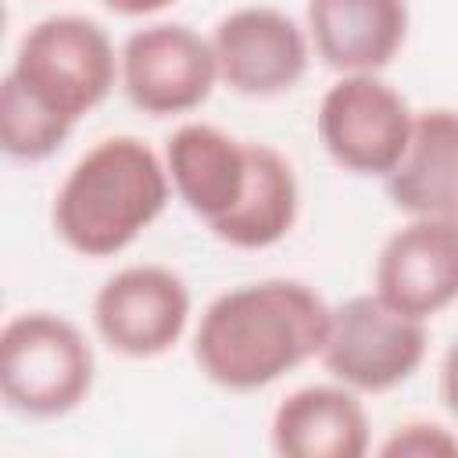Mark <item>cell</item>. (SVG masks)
Returning a JSON list of instances; mask_svg holds the SVG:
<instances>
[{"mask_svg":"<svg viewBox=\"0 0 458 458\" xmlns=\"http://www.w3.org/2000/svg\"><path fill=\"white\" fill-rule=\"evenodd\" d=\"M326 297L286 276L222 290L197 318L193 365L229 394H254L322 354Z\"/></svg>","mask_w":458,"mask_h":458,"instance_id":"obj_1","label":"cell"},{"mask_svg":"<svg viewBox=\"0 0 458 458\" xmlns=\"http://www.w3.org/2000/svg\"><path fill=\"white\" fill-rule=\"evenodd\" d=\"M172 197L165 157L150 143L129 132L104 136L54 190L50 229L79 258H114L165 215Z\"/></svg>","mask_w":458,"mask_h":458,"instance_id":"obj_2","label":"cell"},{"mask_svg":"<svg viewBox=\"0 0 458 458\" xmlns=\"http://www.w3.org/2000/svg\"><path fill=\"white\" fill-rule=\"evenodd\" d=\"M97 358L86 333L47 308L18 311L0 329V397L21 419H64L93 390Z\"/></svg>","mask_w":458,"mask_h":458,"instance_id":"obj_3","label":"cell"},{"mask_svg":"<svg viewBox=\"0 0 458 458\" xmlns=\"http://www.w3.org/2000/svg\"><path fill=\"white\" fill-rule=\"evenodd\" d=\"M7 79L50 114L79 125L118 86V50L93 18L47 14L18 39Z\"/></svg>","mask_w":458,"mask_h":458,"instance_id":"obj_4","label":"cell"},{"mask_svg":"<svg viewBox=\"0 0 458 458\" xmlns=\"http://www.w3.org/2000/svg\"><path fill=\"white\" fill-rule=\"evenodd\" d=\"M426 351V322L397 311L376 290H369L329 308V329L318 361L329 379L358 390L361 397H376L404 386L422 369Z\"/></svg>","mask_w":458,"mask_h":458,"instance_id":"obj_5","label":"cell"},{"mask_svg":"<svg viewBox=\"0 0 458 458\" xmlns=\"http://www.w3.org/2000/svg\"><path fill=\"white\" fill-rule=\"evenodd\" d=\"M415 125V107L379 72L336 75L315 111V132L329 161L361 179H386Z\"/></svg>","mask_w":458,"mask_h":458,"instance_id":"obj_6","label":"cell"},{"mask_svg":"<svg viewBox=\"0 0 458 458\" xmlns=\"http://www.w3.org/2000/svg\"><path fill=\"white\" fill-rule=\"evenodd\" d=\"M118 86L125 100L150 114H190L218 86L211 36L186 21H150L132 29L118 47Z\"/></svg>","mask_w":458,"mask_h":458,"instance_id":"obj_7","label":"cell"},{"mask_svg":"<svg viewBox=\"0 0 458 458\" xmlns=\"http://www.w3.org/2000/svg\"><path fill=\"white\" fill-rule=\"evenodd\" d=\"M89 318L107 351L147 361L168 354L186 336L193 293L175 268L140 261L111 272L97 286Z\"/></svg>","mask_w":458,"mask_h":458,"instance_id":"obj_8","label":"cell"},{"mask_svg":"<svg viewBox=\"0 0 458 458\" xmlns=\"http://www.w3.org/2000/svg\"><path fill=\"white\" fill-rule=\"evenodd\" d=\"M211 47L218 82L250 100L290 93L315 57L304 21L272 4H243L222 14L211 29Z\"/></svg>","mask_w":458,"mask_h":458,"instance_id":"obj_9","label":"cell"},{"mask_svg":"<svg viewBox=\"0 0 458 458\" xmlns=\"http://www.w3.org/2000/svg\"><path fill=\"white\" fill-rule=\"evenodd\" d=\"M372 290L404 315L429 322L458 301V218H408L372 265Z\"/></svg>","mask_w":458,"mask_h":458,"instance_id":"obj_10","label":"cell"},{"mask_svg":"<svg viewBox=\"0 0 458 458\" xmlns=\"http://www.w3.org/2000/svg\"><path fill=\"white\" fill-rule=\"evenodd\" d=\"M250 143L211 122H182L165 140V168L175 200L197 215L208 229L218 225L247 193L250 182Z\"/></svg>","mask_w":458,"mask_h":458,"instance_id":"obj_11","label":"cell"},{"mask_svg":"<svg viewBox=\"0 0 458 458\" xmlns=\"http://www.w3.org/2000/svg\"><path fill=\"white\" fill-rule=\"evenodd\" d=\"M304 29L315 57L336 75L383 72L408 43V0H308Z\"/></svg>","mask_w":458,"mask_h":458,"instance_id":"obj_12","label":"cell"},{"mask_svg":"<svg viewBox=\"0 0 458 458\" xmlns=\"http://www.w3.org/2000/svg\"><path fill=\"white\" fill-rule=\"evenodd\" d=\"M268 444L279 458H361L372 444V422L358 390L336 379L308 383L276 404Z\"/></svg>","mask_w":458,"mask_h":458,"instance_id":"obj_13","label":"cell"},{"mask_svg":"<svg viewBox=\"0 0 458 458\" xmlns=\"http://www.w3.org/2000/svg\"><path fill=\"white\" fill-rule=\"evenodd\" d=\"M383 186L408 218H458V107L415 111L411 140Z\"/></svg>","mask_w":458,"mask_h":458,"instance_id":"obj_14","label":"cell"},{"mask_svg":"<svg viewBox=\"0 0 458 458\" xmlns=\"http://www.w3.org/2000/svg\"><path fill=\"white\" fill-rule=\"evenodd\" d=\"M301 215V186L290 157L272 143H250V182L233 215L211 225V236L236 250H268L286 240Z\"/></svg>","mask_w":458,"mask_h":458,"instance_id":"obj_15","label":"cell"},{"mask_svg":"<svg viewBox=\"0 0 458 458\" xmlns=\"http://www.w3.org/2000/svg\"><path fill=\"white\" fill-rule=\"evenodd\" d=\"M75 132L72 122L50 114L43 104H36L25 89H18L7 75L0 82V147L11 161H47L54 157L68 136Z\"/></svg>","mask_w":458,"mask_h":458,"instance_id":"obj_16","label":"cell"},{"mask_svg":"<svg viewBox=\"0 0 458 458\" xmlns=\"http://www.w3.org/2000/svg\"><path fill=\"white\" fill-rule=\"evenodd\" d=\"M383 458H458V433L433 419L397 422L376 447Z\"/></svg>","mask_w":458,"mask_h":458,"instance_id":"obj_17","label":"cell"},{"mask_svg":"<svg viewBox=\"0 0 458 458\" xmlns=\"http://www.w3.org/2000/svg\"><path fill=\"white\" fill-rule=\"evenodd\" d=\"M440 401L458 422V340L444 351V361H440Z\"/></svg>","mask_w":458,"mask_h":458,"instance_id":"obj_18","label":"cell"},{"mask_svg":"<svg viewBox=\"0 0 458 458\" xmlns=\"http://www.w3.org/2000/svg\"><path fill=\"white\" fill-rule=\"evenodd\" d=\"M100 4L122 18H150V14H161L165 7H172L175 0H100Z\"/></svg>","mask_w":458,"mask_h":458,"instance_id":"obj_19","label":"cell"}]
</instances>
